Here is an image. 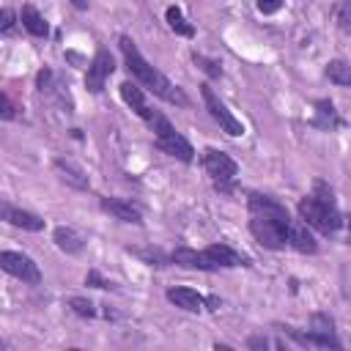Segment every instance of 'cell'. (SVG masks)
<instances>
[{
    "instance_id": "1",
    "label": "cell",
    "mask_w": 351,
    "mask_h": 351,
    "mask_svg": "<svg viewBox=\"0 0 351 351\" xmlns=\"http://www.w3.org/2000/svg\"><path fill=\"white\" fill-rule=\"evenodd\" d=\"M121 52H123V60H126V69L132 71V77H137L148 90H154L159 99H165V101H170V104H186V96L162 74V71H156L143 55H140V49L134 47V41L132 38H121Z\"/></svg>"
},
{
    "instance_id": "2",
    "label": "cell",
    "mask_w": 351,
    "mask_h": 351,
    "mask_svg": "<svg viewBox=\"0 0 351 351\" xmlns=\"http://www.w3.org/2000/svg\"><path fill=\"white\" fill-rule=\"evenodd\" d=\"M299 217H302L310 228H315V230H321V233H335V230L340 228V214H337L335 203H332V200H321V197H315V195L299 200Z\"/></svg>"
},
{
    "instance_id": "3",
    "label": "cell",
    "mask_w": 351,
    "mask_h": 351,
    "mask_svg": "<svg viewBox=\"0 0 351 351\" xmlns=\"http://www.w3.org/2000/svg\"><path fill=\"white\" fill-rule=\"evenodd\" d=\"M151 126H154V132H156V143H159V148L165 151V154H170V156H176V159H181V162H192V156H195V151H192V145L167 123V118H162V115H154V121H151Z\"/></svg>"
},
{
    "instance_id": "4",
    "label": "cell",
    "mask_w": 351,
    "mask_h": 351,
    "mask_svg": "<svg viewBox=\"0 0 351 351\" xmlns=\"http://www.w3.org/2000/svg\"><path fill=\"white\" fill-rule=\"evenodd\" d=\"M250 230L252 236L269 247V250H280L288 244V222H280L274 217H263V214H252L250 219Z\"/></svg>"
},
{
    "instance_id": "5",
    "label": "cell",
    "mask_w": 351,
    "mask_h": 351,
    "mask_svg": "<svg viewBox=\"0 0 351 351\" xmlns=\"http://www.w3.org/2000/svg\"><path fill=\"white\" fill-rule=\"evenodd\" d=\"M200 96H203V101H206V107H208V112H211V118L228 132V134H233V137H239V134H244V126H241V121L239 118H233V112L219 101V96L211 90V85H200Z\"/></svg>"
},
{
    "instance_id": "6",
    "label": "cell",
    "mask_w": 351,
    "mask_h": 351,
    "mask_svg": "<svg viewBox=\"0 0 351 351\" xmlns=\"http://www.w3.org/2000/svg\"><path fill=\"white\" fill-rule=\"evenodd\" d=\"M0 266H3V271L14 274V277H19L25 282H33V285L41 282L38 266L27 255H22V252H0Z\"/></svg>"
},
{
    "instance_id": "7",
    "label": "cell",
    "mask_w": 351,
    "mask_h": 351,
    "mask_svg": "<svg viewBox=\"0 0 351 351\" xmlns=\"http://www.w3.org/2000/svg\"><path fill=\"white\" fill-rule=\"evenodd\" d=\"M203 165H206V173L217 181V184H228V181H233L236 178V162L228 156V154H222V151H217V148H208L206 154H203Z\"/></svg>"
},
{
    "instance_id": "8",
    "label": "cell",
    "mask_w": 351,
    "mask_h": 351,
    "mask_svg": "<svg viewBox=\"0 0 351 351\" xmlns=\"http://www.w3.org/2000/svg\"><path fill=\"white\" fill-rule=\"evenodd\" d=\"M112 55L107 52V49H99L96 52V58L90 60V66H88V74H85V88L90 90V93H99L101 88H104V80L112 74Z\"/></svg>"
},
{
    "instance_id": "9",
    "label": "cell",
    "mask_w": 351,
    "mask_h": 351,
    "mask_svg": "<svg viewBox=\"0 0 351 351\" xmlns=\"http://www.w3.org/2000/svg\"><path fill=\"white\" fill-rule=\"evenodd\" d=\"M170 261L178 263V266H186V269H203V271L219 269V266L211 261L208 252H197V250H189V247H178V250L170 255Z\"/></svg>"
},
{
    "instance_id": "10",
    "label": "cell",
    "mask_w": 351,
    "mask_h": 351,
    "mask_svg": "<svg viewBox=\"0 0 351 351\" xmlns=\"http://www.w3.org/2000/svg\"><path fill=\"white\" fill-rule=\"evenodd\" d=\"M288 244L299 252H315L318 250L313 233L307 230V222H296V219H288Z\"/></svg>"
},
{
    "instance_id": "11",
    "label": "cell",
    "mask_w": 351,
    "mask_h": 351,
    "mask_svg": "<svg viewBox=\"0 0 351 351\" xmlns=\"http://www.w3.org/2000/svg\"><path fill=\"white\" fill-rule=\"evenodd\" d=\"M3 219L11 222V225H16V228L33 230V233L44 228V219H41V217H36V214H30V211H22V208H14V206H8V203H3Z\"/></svg>"
},
{
    "instance_id": "12",
    "label": "cell",
    "mask_w": 351,
    "mask_h": 351,
    "mask_svg": "<svg viewBox=\"0 0 351 351\" xmlns=\"http://www.w3.org/2000/svg\"><path fill=\"white\" fill-rule=\"evenodd\" d=\"M121 96H123V101L140 115V118H145L148 123L154 121V112L148 110V104H145V96H143V90L134 85V82H121Z\"/></svg>"
},
{
    "instance_id": "13",
    "label": "cell",
    "mask_w": 351,
    "mask_h": 351,
    "mask_svg": "<svg viewBox=\"0 0 351 351\" xmlns=\"http://www.w3.org/2000/svg\"><path fill=\"white\" fill-rule=\"evenodd\" d=\"M250 211H252V214H263V217H274V219H280V222H288V219H291L288 211H285L277 200H271V197H266V195H250Z\"/></svg>"
},
{
    "instance_id": "14",
    "label": "cell",
    "mask_w": 351,
    "mask_h": 351,
    "mask_svg": "<svg viewBox=\"0 0 351 351\" xmlns=\"http://www.w3.org/2000/svg\"><path fill=\"white\" fill-rule=\"evenodd\" d=\"M101 208L104 211H110L112 217H118L121 222H140V208L137 206H132V203H126V200H121V197H104L101 200Z\"/></svg>"
},
{
    "instance_id": "15",
    "label": "cell",
    "mask_w": 351,
    "mask_h": 351,
    "mask_svg": "<svg viewBox=\"0 0 351 351\" xmlns=\"http://www.w3.org/2000/svg\"><path fill=\"white\" fill-rule=\"evenodd\" d=\"M167 299L176 304V307H181V310H186V313H197L200 307H203V296L197 293V291H192V288H170L167 291Z\"/></svg>"
},
{
    "instance_id": "16",
    "label": "cell",
    "mask_w": 351,
    "mask_h": 351,
    "mask_svg": "<svg viewBox=\"0 0 351 351\" xmlns=\"http://www.w3.org/2000/svg\"><path fill=\"white\" fill-rule=\"evenodd\" d=\"M282 332H288L296 343H302V346H318V348H340V343L332 337V335H326V332H307V335H302V332H296V329H291V326H285Z\"/></svg>"
},
{
    "instance_id": "17",
    "label": "cell",
    "mask_w": 351,
    "mask_h": 351,
    "mask_svg": "<svg viewBox=\"0 0 351 351\" xmlns=\"http://www.w3.org/2000/svg\"><path fill=\"white\" fill-rule=\"evenodd\" d=\"M55 170L60 173V178H63L66 184H71V186H77V189H88V176H85L77 165H71V162H66V159H55Z\"/></svg>"
},
{
    "instance_id": "18",
    "label": "cell",
    "mask_w": 351,
    "mask_h": 351,
    "mask_svg": "<svg viewBox=\"0 0 351 351\" xmlns=\"http://www.w3.org/2000/svg\"><path fill=\"white\" fill-rule=\"evenodd\" d=\"M55 244L63 250V252H71V255H77L80 250H82V236L74 230V228H55Z\"/></svg>"
},
{
    "instance_id": "19",
    "label": "cell",
    "mask_w": 351,
    "mask_h": 351,
    "mask_svg": "<svg viewBox=\"0 0 351 351\" xmlns=\"http://www.w3.org/2000/svg\"><path fill=\"white\" fill-rule=\"evenodd\" d=\"M206 252L211 255V261H214L217 266H244V263H247L239 252H233V250L225 247V244H211Z\"/></svg>"
},
{
    "instance_id": "20",
    "label": "cell",
    "mask_w": 351,
    "mask_h": 351,
    "mask_svg": "<svg viewBox=\"0 0 351 351\" xmlns=\"http://www.w3.org/2000/svg\"><path fill=\"white\" fill-rule=\"evenodd\" d=\"M22 25H25L33 36H38V38L47 36V30H49V27H47V19H44L33 5H25V8H22Z\"/></svg>"
},
{
    "instance_id": "21",
    "label": "cell",
    "mask_w": 351,
    "mask_h": 351,
    "mask_svg": "<svg viewBox=\"0 0 351 351\" xmlns=\"http://www.w3.org/2000/svg\"><path fill=\"white\" fill-rule=\"evenodd\" d=\"M313 123L321 126V129H335L340 121H337V112H335V107L329 101H318L315 104V121Z\"/></svg>"
},
{
    "instance_id": "22",
    "label": "cell",
    "mask_w": 351,
    "mask_h": 351,
    "mask_svg": "<svg viewBox=\"0 0 351 351\" xmlns=\"http://www.w3.org/2000/svg\"><path fill=\"white\" fill-rule=\"evenodd\" d=\"M326 77H329L332 82H337V85H351V63H346V60H332V63L326 66Z\"/></svg>"
},
{
    "instance_id": "23",
    "label": "cell",
    "mask_w": 351,
    "mask_h": 351,
    "mask_svg": "<svg viewBox=\"0 0 351 351\" xmlns=\"http://www.w3.org/2000/svg\"><path fill=\"white\" fill-rule=\"evenodd\" d=\"M165 16H167V25H170V27H173V30L178 33V36H192V33H195V30H192V25H189V22L184 19V14H181V8H176V5H170Z\"/></svg>"
},
{
    "instance_id": "24",
    "label": "cell",
    "mask_w": 351,
    "mask_h": 351,
    "mask_svg": "<svg viewBox=\"0 0 351 351\" xmlns=\"http://www.w3.org/2000/svg\"><path fill=\"white\" fill-rule=\"evenodd\" d=\"M337 27L346 36H351V0H346V3L337 5Z\"/></svg>"
},
{
    "instance_id": "25",
    "label": "cell",
    "mask_w": 351,
    "mask_h": 351,
    "mask_svg": "<svg viewBox=\"0 0 351 351\" xmlns=\"http://www.w3.org/2000/svg\"><path fill=\"white\" fill-rule=\"evenodd\" d=\"M69 307L77 313V315H82V318H93L96 315V310H93V304L88 302V299H80V296H74V299H69Z\"/></svg>"
},
{
    "instance_id": "26",
    "label": "cell",
    "mask_w": 351,
    "mask_h": 351,
    "mask_svg": "<svg viewBox=\"0 0 351 351\" xmlns=\"http://www.w3.org/2000/svg\"><path fill=\"white\" fill-rule=\"evenodd\" d=\"M192 60H195V63H197L208 77H219V74H222V69H219V63H217V60H208V58H203V55H197V52L192 55Z\"/></svg>"
},
{
    "instance_id": "27",
    "label": "cell",
    "mask_w": 351,
    "mask_h": 351,
    "mask_svg": "<svg viewBox=\"0 0 351 351\" xmlns=\"http://www.w3.org/2000/svg\"><path fill=\"white\" fill-rule=\"evenodd\" d=\"M313 329L332 335V318H326V315H313Z\"/></svg>"
},
{
    "instance_id": "28",
    "label": "cell",
    "mask_w": 351,
    "mask_h": 351,
    "mask_svg": "<svg viewBox=\"0 0 351 351\" xmlns=\"http://www.w3.org/2000/svg\"><path fill=\"white\" fill-rule=\"evenodd\" d=\"M280 5H282V0H258L261 14H274V11H280Z\"/></svg>"
},
{
    "instance_id": "29",
    "label": "cell",
    "mask_w": 351,
    "mask_h": 351,
    "mask_svg": "<svg viewBox=\"0 0 351 351\" xmlns=\"http://www.w3.org/2000/svg\"><path fill=\"white\" fill-rule=\"evenodd\" d=\"M0 115H3L5 121H11V118H14V104H11V99H8L5 93L0 96Z\"/></svg>"
},
{
    "instance_id": "30",
    "label": "cell",
    "mask_w": 351,
    "mask_h": 351,
    "mask_svg": "<svg viewBox=\"0 0 351 351\" xmlns=\"http://www.w3.org/2000/svg\"><path fill=\"white\" fill-rule=\"evenodd\" d=\"M85 282H88V285H93V288H110V282H107V280H101V277H99V271H88Z\"/></svg>"
},
{
    "instance_id": "31",
    "label": "cell",
    "mask_w": 351,
    "mask_h": 351,
    "mask_svg": "<svg viewBox=\"0 0 351 351\" xmlns=\"http://www.w3.org/2000/svg\"><path fill=\"white\" fill-rule=\"evenodd\" d=\"M11 25H14V11L11 8H3V14H0V30H11Z\"/></svg>"
},
{
    "instance_id": "32",
    "label": "cell",
    "mask_w": 351,
    "mask_h": 351,
    "mask_svg": "<svg viewBox=\"0 0 351 351\" xmlns=\"http://www.w3.org/2000/svg\"><path fill=\"white\" fill-rule=\"evenodd\" d=\"M49 80H52V71H38V90H49Z\"/></svg>"
},
{
    "instance_id": "33",
    "label": "cell",
    "mask_w": 351,
    "mask_h": 351,
    "mask_svg": "<svg viewBox=\"0 0 351 351\" xmlns=\"http://www.w3.org/2000/svg\"><path fill=\"white\" fill-rule=\"evenodd\" d=\"M269 346H274V343H269L266 337H250V348H269Z\"/></svg>"
},
{
    "instance_id": "34",
    "label": "cell",
    "mask_w": 351,
    "mask_h": 351,
    "mask_svg": "<svg viewBox=\"0 0 351 351\" xmlns=\"http://www.w3.org/2000/svg\"><path fill=\"white\" fill-rule=\"evenodd\" d=\"M77 8H88V0H71Z\"/></svg>"
}]
</instances>
